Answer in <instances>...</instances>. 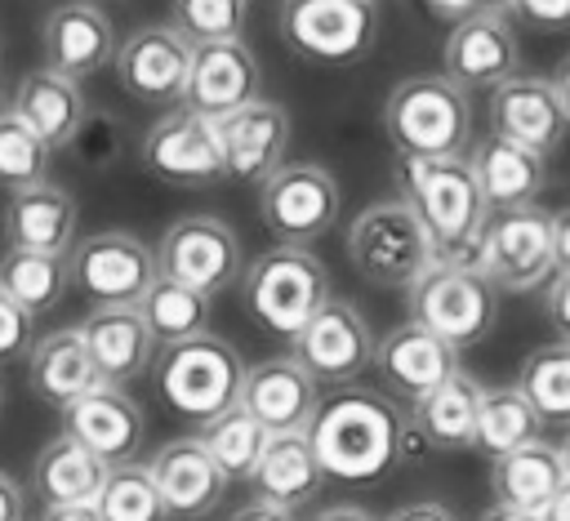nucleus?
Listing matches in <instances>:
<instances>
[{
	"mask_svg": "<svg viewBox=\"0 0 570 521\" xmlns=\"http://www.w3.org/2000/svg\"><path fill=\"white\" fill-rule=\"evenodd\" d=\"M307 441H312L321 472L334 481H352V485L379 481L414 450L405 410L392 396L365 392L356 383L330 392L316 405L307 423Z\"/></svg>",
	"mask_w": 570,
	"mask_h": 521,
	"instance_id": "1",
	"label": "nucleus"
},
{
	"mask_svg": "<svg viewBox=\"0 0 570 521\" xmlns=\"http://www.w3.org/2000/svg\"><path fill=\"white\" fill-rule=\"evenodd\" d=\"M401 200L414 209L432 263H468L476 267L481 227L490 218L481 187L472 178L468 156H432V160H401Z\"/></svg>",
	"mask_w": 570,
	"mask_h": 521,
	"instance_id": "2",
	"label": "nucleus"
},
{
	"mask_svg": "<svg viewBox=\"0 0 570 521\" xmlns=\"http://www.w3.org/2000/svg\"><path fill=\"white\" fill-rule=\"evenodd\" d=\"M383 129L401 160L468 156L472 142V102L441 71H419L401 80L383 102Z\"/></svg>",
	"mask_w": 570,
	"mask_h": 521,
	"instance_id": "3",
	"label": "nucleus"
},
{
	"mask_svg": "<svg viewBox=\"0 0 570 521\" xmlns=\"http://www.w3.org/2000/svg\"><path fill=\"white\" fill-rule=\"evenodd\" d=\"M151 370H156V387H160L165 405L196 427L218 419L223 410H232L240 401V383H245V365H240L236 347L209 330L187 343L160 347Z\"/></svg>",
	"mask_w": 570,
	"mask_h": 521,
	"instance_id": "4",
	"label": "nucleus"
},
{
	"mask_svg": "<svg viewBox=\"0 0 570 521\" xmlns=\"http://www.w3.org/2000/svg\"><path fill=\"white\" fill-rule=\"evenodd\" d=\"M240 298L245 312L272 330V334H298L334 294H330V272L312 249L298 245H276L263 249L245 276H240Z\"/></svg>",
	"mask_w": 570,
	"mask_h": 521,
	"instance_id": "5",
	"label": "nucleus"
},
{
	"mask_svg": "<svg viewBox=\"0 0 570 521\" xmlns=\"http://www.w3.org/2000/svg\"><path fill=\"white\" fill-rule=\"evenodd\" d=\"M347 258L361 281L379 289H410L432 267V245L414 218V209L392 196L365 205L347 227Z\"/></svg>",
	"mask_w": 570,
	"mask_h": 521,
	"instance_id": "6",
	"label": "nucleus"
},
{
	"mask_svg": "<svg viewBox=\"0 0 570 521\" xmlns=\"http://www.w3.org/2000/svg\"><path fill=\"white\" fill-rule=\"evenodd\" d=\"M410 321L445 338L450 347H472L494 330L499 289L468 263H432L410 289Z\"/></svg>",
	"mask_w": 570,
	"mask_h": 521,
	"instance_id": "7",
	"label": "nucleus"
},
{
	"mask_svg": "<svg viewBox=\"0 0 570 521\" xmlns=\"http://www.w3.org/2000/svg\"><path fill=\"white\" fill-rule=\"evenodd\" d=\"M379 31V4L370 0H281V40L294 58L316 67L356 62Z\"/></svg>",
	"mask_w": 570,
	"mask_h": 521,
	"instance_id": "8",
	"label": "nucleus"
},
{
	"mask_svg": "<svg viewBox=\"0 0 570 521\" xmlns=\"http://www.w3.org/2000/svg\"><path fill=\"white\" fill-rule=\"evenodd\" d=\"M476 267L494 289L508 294H530L548 285L552 267V214L539 205L525 209H494L481 227L476 245Z\"/></svg>",
	"mask_w": 570,
	"mask_h": 521,
	"instance_id": "9",
	"label": "nucleus"
},
{
	"mask_svg": "<svg viewBox=\"0 0 570 521\" xmlns=\"http://www.w3.org/2000/svg\"><path fill=\"white\" fill-rule=\"evenodd\" d=\"M338 209H343L338 178L325 165H316V160L281 165L263 183V191H258L263 227L281 245H298V249H307L312 240H321L338 223Z\"/></svg>",
	"mask_w": 570,
	"mask_h": 521,
	"instance_id": "10",
	"label": "nucleus"
},
{
	"mask_svg": "<svg viewBox=\"0 0 570 521\" xmlns=\"http://www.w3.org/2000/svg\"><path fill=\"white\" fill-rule=\"evenodd\" d=\"M151 254H156V276L178 281L187 289H200L209 298L218 289L236 285V276H240V240L214 214H187V218H178L160 236V245Z\"/></svg>",
	"mask_w": 570,
	"mask_h": 521,
	"instance_id": "11",
	"label": "nucleus"
},
{
	"mask_svg": "<svg viewBox=\"0 0 570 521\" xmlns=\"http://www.w3.org/2000/svg\"><path fill=\"white\" fill-rule=\"evenodd\" d=\"M71 285H80L98 307H138L156 281V254L134 232H94L67 249Z\"/></svg>",
	"mask_w": 570,
	"mask_h": 521,
	"instance_id": "12",
	"label": "nucleus"
},
{
	"mask_svg": "<svg viewBox=\"0 0 570 521\" xmlns=\"http://www.w3.org/2000/svg\"><path fill=\"white\" fill-rule=\"evenodd\" d=\"M316 383L330 387H352L370 361H374V334L370 321L361 316L356 303L347 298H330L298 334H294V352H289Z\"/></svg>",
	"mask_w": 570,
	"mask_h": 521,
	"instance_id": "13",
	"label": "nucleus"
},
{
	"mask_svg": "<svg viewBox=\"0 0 570 521\" xmlns=\"http://www.w3.org/2000/svg\"><path fill=\"white\" fill-rule=\"evenodd\" d=\"M187 62H191V45L169 22L134 27L125 40H116L111 53L116 85L147 107H183Z\"/></svg>",
	"mask_w": 570,
	"mask_h": 521,
	"instance_id": "14",
	"label": "nucleus"
},
{
	"mask_svg": "<svg viewBox=\"0 0 570 521\" xmlns=\"http://www.w3.org/2000/svg\"><path fill=\"white\" fill-rule=\"evenodd\" d=\"M138 156L156 178L174 187H209L223 178V151H218L214 120L196 116L191 107L160 111V120L142 134Z\"/></svg>",
	"mask_w": 570,
	"mask_h": 521,
	"instance_id": "15",
	"label": "nucleus"
},
{
	"mask_svg": "<svg viewBox=\"0 0 570 521\" xmlns=\"http://www.w3.org/2000/svg\"><path fill=\"white\" fill-rule=\"evenodd\" d=\"M521 71V45L517 27L503 13H472L450 27L445 53H441V76L454 80L463 94L468 89H499Z\"/></svg>",
	"mask_w": 570,
	"mask_h": 521,
	"instance_id": "16",
	"label": "nucleus"
},
{
	"mask_svg": "<svg viewBox=\"0 0 570 521\" xmlns=\"http://www.w3.org/2000/svg\"><path fill=\"white\" fill-rule=\"evenodd\" d=\"M62 436L85 445L107 468L134 463L138 450H142V436H147V414H142V405L125 387L98 383L94 392L76 396L62 410Z\"/></svg>",
	"mask_w": 570,
	"mask_h": 521,
	"instance_id": "17",
	"label": "nucleus"
},
{
	"mask_svg": "<svg viewBox=\"0 0 570 521\" xmlns=\"http://www.w3.org/2000/svg\"><path fill=\"white\" fill-rule=\"evenodd\" d=\"M214 134H218V151H223V178L267 183L285 165L289 111L272 98H254L240 111L214 120Z\"/></svg>",
	"mask_w": 570,
	"mask_h": 521,
	"instance_id": "18",
	"label": "nucleus"
},
{
	"mask_svg": "<svg viewBox=\"0 0 570 521\" xmlns=\"http://www.w3.org/2000/svg\"><path fill=\"white\" fill-rule=\"evenodd\" d=\"M258 98V58L245 40H209L191 45L183 107H191L205 120H223Z\"/></svg>",
	"mask_w": 570,
	"mask_h": 521,
	"instance_id": "19",
	"label": "nucleus"
},
{
	"mask_svg": "<svg viewBox=\"0 0 570 521\" xmlns=\"http://www.w3.org/2000/svg\"><path fill=\"white\" fill-rule=\"evenodd\" d=\"M40 45H45V67L49 71H58L67 80H85V76H98L111 62L116 27L94 0H62L45 13Z\"/></svg>",
	"mask_w": 570,
	"mask_h": 521,
	"instance_id": "20",
	"label": "nucleus"
},
{
	"mask_svg": "<svg viewBox=\"0 0 570 521\" xmlns=\"http://www.w3.org/2000/svg\"><path fill=\"white\" fill-rule=\"evenodd\" d=\"M370 365L387 392L419 401L423 392H432L459 374V347H450L445 338H436L432 330H423L414 321H401L374 343Z\"/></svg>",
	"mask_w": 570,
	"mask_h": 521,
	"instance_id": "21",
	"label": "nucleus"
},
{
	"mask_svg": "<svg viewBox=\"0 0 570 521\" xmlns=\"http://www.w3.org/2000/svg\"><path fill=\"white\" fill-rule=\"evenodd\" d=\"M240 405L267 427V436L272 432H307V423L321 405V383L294 356H267L245 370Z\"/></svg>",
	"mask_w": 570,
	"mask_h": 521,
	"instance_id": "22",
	"label": "nucleus"
},
{
	"mask_svg": "<svg viewBox=\"0 0 570 521\" xmlns=\"http://www.w3.org/2000/svg\"><path fill=\"white\" fill-rule=\"evenodd\" d=\"M147 472L160 490L165 517H174V521H205L227 494V476L214 468V459L200 450L196 436H178V441L160 445L151 454Z\"/></svg>",
	"mask_w": 570,
	"mask_h": 521,
	"instance_id": "23",
	"label": "nucleus"
},
{
	"mask_svg": "<svg viewBox=\"0 0 570 521\" xmlns=\"http://www.w3.org/2000/svg\"><path fill=\"white\" fill-rule=\"evenodd\" d=\"M566 111L548 85V76H525L517 71L512 80H503L490 98V134L521 142L539 156L557 151V142L566 138Z\"/></svg>",
	"mask_w": 570,
	"mask_h": 521,
	"instance_id": "24",
	"label": "nucleus"
},
{
	"mask_svg": "<svg viewBox=\"0 0 570 521\" xmlns=\"http://www.w3.org/2000/svg\"><path fill=\"white\" fill-rule=\"evenodd\" d=\"M76 330L98 370V383L107 387H129L156 361V338L147 334L138 307H94Z\"/></svg>",
	"mask_w": 570,
	"mask_h": 521,
	"instance_id": "25",
	"label": "nucleus"
},
{
	"mask_svg": "<svg viewBox=\"0 0 570 521\" xmlns=\"http://www.w3.org/2000/svg\"><path fill=\"white\" fill-rule=\"evenodd\" d=\"M468 165H472V178H476L481 200H485L490 214L494 209H525V205H534L543 183H548V156H539V151H530L521 142H508L499 134H485L472 147Z\"/></svg>",
	"mask_w": 570,
	"mask_h": 521,
	"instance_id": "26",
	"label": "nucleus"
},
{
	"mask_svg": "<svg viewBox=\"0 0 570 521\" xmlns=\"http://www.w3.org/2000/svg\"><path fill=\"white\" fill-rule=\"evenodd\" d=\"M9 111L49 147V151H62L71 147L80 120H85V94L76 80L49 71V67H36V71H22L13 94H9Z\"/></svg>",
	"mask_w": 570,
	"mask_h": 521,
	"instance_id": "27",
	"label": "nucleus"
},
{
	"mask_svg": "<svg viewBox=\"0 0 570 521\" xmlns=\"http://www.w3.org/2000/svg\"><path fill=\"white\" fill-rule=\"evenodd\" d=\"M476 410H481V383L459 370L441 387H432L419 401H410V414H405L410 419V436L423 441V450H432V454L472 450Z\"/></svg>",
	"mask_w": 570,
	"mask_h": 521,
	"instance_id": "28",
	"label": "nucleus"
},
{
	"mask_svg": "<svg viewBox=\"0 0 570 521\" xmlns=\"http://www.w3.org/2000/svg\"><path fill=\"white\" fill-rule=\"evenodd\" d=\"M76 196L58 183H36L13 191L4 205V240L9 249H45L67 254L76 245Z\"/></svg>",
	"mask_w": 570,
	"mask_h": 521,
	"instance_id": "29",
	"label": "nucleus"
},
{
	"mask_svg": "<svg viewBox=\"0 0 570 521\" xmlns=\"http://www.w3.org/2000/svg\"><path fill=\"white\" fill-rule=\"evenodd\" d=\"M27 383L53 410H67L76 396L98 387V370H94L76 325H62V330H53V334L31 343V352H27Z\"/></svg>",
	"mask_w": 570,
	"mask_h": 521,
	"instance_id": "30",
	"label": "nucleus"
},
{
	"mask_svg": "<svg viewBox=\"0 0 570 521\" xmlns=\"http://www.w3.org/2000/svg\"><path fill=\"white\" fill-rule=\"evenodd\" d=\"M249 481H254V499L294 512L298 503L321 494L325 472H321V463L312 454L307 432H272L263 454H258V463H254V472H249Z\"/></svg>",
	"mask_w": 570,
	"mask_h": 521,
	"instance_id": "31",
	"label": "nucleus"
},
{
	"mask_svg": "<svg viewBox=\"0 0 570 521\" xmlns=\"http://www.w3.org/2000/svg\"><path fill=\"white\" fill-rule=\"evenodd\" d=\"M107 481V463H98L85 445L71 436H49L31 463V490L45 508H67V503H94Z\"/></svg>",
	"mask_w": 570,
	"mask_h": 521,
	"instance_id": "32",
	"label": "nucleus"
},
{
	"mask_svg": "<svg viewBox=\"0 0 570 521\" xmlns=\"http://www.w3.org/2000/svg\"><path fill=\"white\" fill-rule=\"evenodd\" d=\"M561 481H566V468H561L557 445H548V441L517 445V450H508L503 459L490 463V494H494V503L521 508V512H534V517L548 508V499L557 494Z\"/></svg>",
	"mask_w": 570,
	"mask_h": 521,
	"instance_id": "33",
	"label": "nucleus"
},
{
	"mask_svg": "<svg viewBox=\"0 0 570 521\" xmlns=\"http://www.w3.org/2000/svg\"><path fill=\"white\" fill-rule=\"evenodd\" d=\"M71 285V263L67 254H45V249H4L0 258V294H9L27 316H45L62 303Z\"/></svg>",
	"mask_w": 570,
	"mask_h": 521,
	"instance_id": "34",
	"label": "nucleus"
},
{
	"mask_svg": "<svg viewBox=\"0 0 570 521\" xmlns=\"http://www.w3.org/2000/svg\"><path fill=\"white\" fill-rule=\"evenodd\" d=\"M138 316H142L147 334H151L160 347L187 343V338L205 334V325H209V294L156 276V281L147 285V294L138 298Z\"/></svg>",
	"mask_w": 570,
	"mask_h": 521,
	"instance_id": "35",
	"label": "nucleus"
},
{
	"mask_svg": "<svg viewBox=\"0 0 570 521\" xmlns=\"http://www.w3.org/2000/svg\"><path fill=\"white\" fill-rule=\"evenodd\" d=\"M539 414L530 410V401L512 387H481V410H476V441L472 450H481L490 463L503 459L517 445L539 441Z\"/></svg>",
	"mask_w": 570,
	"mask_h": 521,
	"instance_id": "36",
	"label": "nucleus"
},
{
	"mask_svg": "<svg viewBox=\"0 0 570 521\" xmlns=\"http://www.w3.org/2000/svg\"><path fill=\"white\" fill-rule=\"evenodd\" d=\"M517 392L543 427H570V343H543L521 361Z\"/></svg>",
	"mask_w": 570,
	"mask_h": 521,
	"instance_id": "37",
	"label": "nucleus"
},
{
	"mask_svg": "<svg viewBox=\"0 0 570 521\" xmlns=\"http://www.w3.org/2000/svg\"><path fill=\"white\" fill-rule=\"evenodd\" d=\"M196 441H200V450L214 459V468H218L227 481H240V476L254 472V463H258V454H263V445H267V427L236 401V405L223 410L218 419L200 423V427H196Z\"/></svg>",
	"mask_w": 570,
	"mask_h": 521,
	"instance_id": "38",
	"label": "nucleus"
},
{
	"mask_svg": "<svg viewBox=\"0 0 570 521\" xmlns=\"http://www.w3.org/2000/svg\"><path fill=\"white\" fill-rule=\"evenodd\" d=\"M94 508H98L102 521H169L147 463H116V468H107V481H102Z\"/></svg>",
	"mask_w": 570,
	"mask_h": 521,
	"instance_id": "39",
	"label": "nucleus"
},
{
	"mask_svg": "<svg viewBox=\"0 0 570 521\" xmlns=\"http://www.w3.org/2000/svg\"><path fill=\"white\" fill-rule=\"evenodd\" d=\"M49 147L13 116L4 111L0 116V187L13 196V191H27L36 183H49Z\"/></svg>",
	"mask_w": 570,
	"mask_h": 521,
	"instance_id": "40",
	"label": "nucleus"
},
{
	"mask_svg": "<svg viewBox=\"0 0 570 521\" xmlns=\"http://www.w3.org/2000/svg\"><path fill=\"white\" fill-rule=\"evenodd\" d=\"M249 18V0H174V31L187 45L209 40H240Z\"/></svg>",
	"mask_w": 570,
	"mask_h": 521,
	"instance_id": "41",
	"label": "nucleus"
},
{
	"mask_svg": "<svg viewBox=\"0 0 570 521\" xmlns=\"http://www.w3.org/2000/svg\"><path fill=\"white\" fill-rule=\"evenodd\" d=\"M71 151H76V160L85 169H111L120 160V151H125V125H120V116H111V111H85V120H80V129L71 138Z\"/></svg>",
	"mask_w": 570,
	"mask_h": 521,
	"instance_id": "42",
	"label": "nucleus"
},
{
	"mask_svg": "<svg viewBox=\"0 0 570 521\" xmlns=\"http://www.w3.org/2000/svg\"><path fill=\"white\" fill-rule=\"evenodd\" d=\"M31 321L36 316H27L9 294H0V365H9V361H18V356H27L31 352Z\"/></svg>",
	"mask_w": 570,
	"mask_h": 521,
	"instance_id": "43",
	"label": "nucleus"
},
{
	"mask_svg": "<svg viewBox=\"0 0 570 521\" xmlns=\"http://www.w3.org/2000/svg\"><path fill=\"white\" fill-rule=\"evenodd\" d=\"M512 18H521L539 31H566L570 27V0H512Z\"/></svg>",
	"mask_w": 570,
	"mask_h": 521,
	"instance_id": "44",
	"label": "nucleus"
},
{
	"mask_svg": "<svg viewBox=\"0 0 570 521\" xmlns=\"http://www.w3.org/2000/svg\"><path fill=\"white\" fill-rule=\"evenodd\" d=\"M543 312L557 330V343H570V276H557L548 298H543Z\"/></svg>",
	"mask_w": 570,
	"mask_h": 521,
	"instance_id": "45",
	"label": "nucleus"
},
{
	"mask_svg": "<svg viewBox=\"0 0 570 521\" xmlns=\"http://www.w3.org/2000/svg\"><path fill=\"white\" fill-rule=\"evenodd\" d=\"M552 267L557 276H570V205L552 214Z\"/></svg>",
	"mask_w": 570,
	"mask_h": 521,
	"instance_id": "46",
	"label": "nucleus"
},
{
	"mask_svg": "<svg viewBox=\"0 0 570 521\" xmlns=\"http://www.w3.org/2000/svg\"><path fill=\"white\" fill-rule=\"evenodd\" d=\"M387 521H459L445 503H436V499H419V503H405V508H396Z\"/></svg>",
	"mask_w": 570,
	"mask_h": 521,
	"instance_id": "47",
	"label": "nucleus"
},
{
	"mask_svg": "<svg viewBox=\"0 0 570 521\" xmlns=\"http://www.w3.org/2000/svg\"><path fill=\"white\" fill-rule=\"evenodd\" d=\"M227 521H298L289 508H276V503H263V499H249V503H240Z\"/></svg>",
	"mask_w": 570,
	"mask_h": 521,
	"instance_id": "48",
	"label": "nucleus"
},
{
	"mask_svg": "<svg viewBox=\"0 0 570 521\" xmlns=\"http://www.w3.org/2000/svg\"><path fill=\"white\" fill-rule=\"evenodd\" d=\"M22 508H27V499H22L18 481L9 472H0V521H22Z\"/></svg>",
	"mask_w": 570,
	"mask_h": 521,
	"instance_id": "49",
	"label": "nucleus"
},
{
	"mask_svg": "<svg viewBox=\"0 0 570 521\" xmlns=\"http://www.w3.org/2000/svg\"><path fill=\"white\" fill-rule=\"evenodd\" d=\"M441 22H463V18H472L476 13V4L472 0H423Z\"/></svg>",
	"mask_w": 570,
	"mask_h": 521,
	"instance_id": "50",
	"label": "nucleus"
},
{
	"mask_svg": "<svg viewBox=\"0 0 570 521\" xmlns=\"http://www.w3.org/2000/svg\"><path fill=\"white\" fill-rule=\"evenodd\" d=\"M40 521H102L94 503H67V508H45Z\"/></svg>",
	"mask_w": 570,
	"mask_h": 521,
	"instance_id": "51",
	"label": "nucleus"
},
{
	"mask_svg": "<svg viewBox=\"0 0 570 521\" xmlns=\"http://www.w3.org/2000/svg\"><path fill=\"white\" fill-rule=\"evenodd\" d=\"M548 85H552V94H557V102H561V111H566V125H570V53L552 67Z\"/></svg>",
	"mask_w": 570,
	"mask_h": 521,
	"instance_id": "52",
	"label": "nucleus"
},
{
	"mask_svg": "<svg viewBox=\"0 0 570 521\" xmlns=\"http://www.w3.org/2000/svg\"><path fill=\"white\" fill-rule=\"evenodd\" d=\"M539 521H570V476L557 485V494L548 499V508L539 512Z\"/></svg>",
	"mask_w": 570,
	"mask_h": 521,
	"instance_id": "53",
	"label": "nucleus"
},
{
	"mask_svg": "<svg viewBox=\"0 0 570 521\" xmlns=\"http://www.w3.org/2000/svg\"><path fill=\"white\" fill-rule=\"evenodd\" d=\"M307 521H374L365 508H356V503H338V508H321L316 517H307Z\"/></svg>",
	"mask_w": 570,
	"mask_h": 521,
	"instance_id": "54",
	"label": "nucleus"
},
{
	"mask_svg": "<svg viewBox=\"0 0 570 521\" xmlns=\"http://www.w3.org/2000/svg\"><path fill=\"white\" fill-rule=\"evenodd\" d=\"M476 521H539L534 512H521V508H503V503H490Z\"/></svg>",
	"mask_w": 570,
	"mask_h": 521,
	"instance_id": "55",
	"label": "nucleus"
},
{
	"mask_svg": "<svg viewBox=\"0 0 570 521\" xmlns=\"http://www.w3.org/2000/svg\"><path fill=\"white\" fill-rule=\"evenodd\" d=\"M476 4V13H503V18H512V0H472Z\"/></svg>",
	"mask_w": 570,
	"mask_h": 521,
	"instance_id": "56",
	"label": "nucleus"
},
{
	"mask_svg": "<svg viewBox=\"0 0 570 521\" xmlns=\"http://www.w3.org/2000/svg\"><path fill=\"white\" fill-rule=\"evenodd\" d=\"M557 454H561V468H566V476H570V427H566V436H561Z\"/></svg>",
	"mask_w": 570,
	"mask_h": 521,
	"instance_id": "57",
	"label": "nucleus"
},
{
	"mask_svg": "<svg viewBox=\"0 0 570 521\" xmlns=\"http://www.w3.org/2000/svg\"><path fill=\"white\" fill-rule=\"evenodd\" d=\"M9 94H13V89H9V85H4V80H0V116H4V111H9Z\"/></svg>",
	"mask_w": 570,
	"mask_h": 521,
	"instance_id": "58",
	"label": "nucleus"
},
{
	"mask_svg": "<svg viewBox=\"0 0 570 521\" xmlns=\"http://www.w3.org/2000/svg\"><path fill=\"white\" fill-rule=\"evenodd\" d=\"M0 414H4V387H0Z\"/></svg>",
	"mask_w": 570,
	"mask_h": 521,
	"instance_id": "59",
	"label": "nucleus"
},
{
	"mask_svg": "<svg viewBox=\"0 0 570 521\" xmlns=\"http://www.w3.org/2000/svg\"><path fill=\"white\" fill-rule=\"evenodd\" d=\"M370 4H379V0H370Z\"/></svg>",
	"mask_w": 570,
	"mask_h": 521,
	"instance_id": "60",
	"label": "nucleus"
}]
</instances>
